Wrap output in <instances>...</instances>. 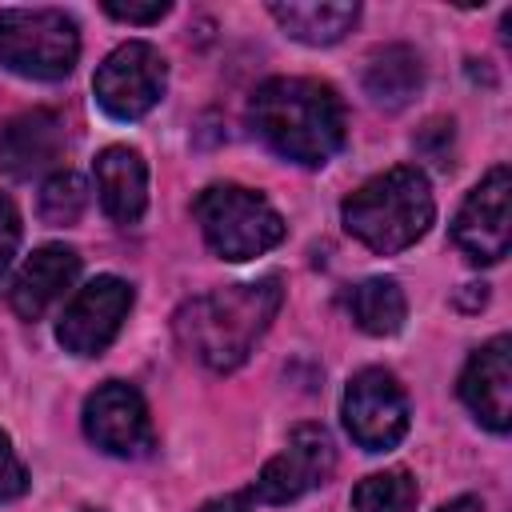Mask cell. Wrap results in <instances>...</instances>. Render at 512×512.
Segmentation results:
<instances>
[{
	"label": "cell",
	"mask_w": 512,
	"mask_h": 512,
	"mask_svg": "<svg viewBox=\"0 0 512 512\" xmlns=\"http://www.w3.org/2000/svg\"><path fill=\"white\" fill-rule=\"evenodd\" d=\"M348 312H352L360 332L392 336V332H400V324L408 316V300H404V292L392 276H372V280H360L348 292Z\"/></svg>",
	"instance_id": "cell-18"
},
{
	"label": "cell",
	"mask_w": 512,
	"mask_h": 512,
	"mask_svg": "<svg viewBox=\"0 0 512 512\" xmlns=\"http://www.w3.org/2000/svg\"><path fill=\"white\" fill-rule=\"evenodd\" d=\"M84 436L108 456H148L152 420H148L144 396L124 380L100 384L84 400Z\"/></svg>",
	"instance_id": "cell-11"
},
{
	"label": "cell",
	"mask_w": 512,
	"mask_h": 512,
	"mask_svg": "<svg viewBox=\"0 0 512 512\" xmlns=\"http://www.w3.org/2000/svg\"><path fill=\"white\" fill-rule=\"evenodd\" d=\"M336 468V448L324 424H300L288 432V444L260 468L256 496L268 504L300 500L304 492L320 488Z\"/></svg>",
	"instance_id": "cell-10"
},
{
	"label": "cell",
	"mask_w": 512,
	"mask_h": 512,
	"mask_svg": "<svg viewBox=\"0 0 512 512\" xmlns=\"http://www.w3.org/2000/svg\"><path fill=\"white\" fill-rule=\"evenodd\" d=\"M28 488V472L12 448V440L0 432V500H16Z\"/></svg>",
	"instance_id": "cell-21"
},
{
	"label": "cell",
	"mask_w": 512,
	"mask_h": 512,
	"mask_svg": "<svg viewBox=\"0 0 512 512\" xmlns=\"http://www.w3.org/2000/svg\"><path fill=\"white\" fill-rule=\"evenodd\" d=\"M16 244H20V216H16L12 200H8V196H0V272L8 268V260H12Z\"/></svg>",
	"instance_id": "cell-23"
},
{
	"label": "cell",
	"mask_w": 512,
	"mask_h": 512,
	"mask_svg": "<svg viewBox=\"0 0 512 512\" xmlns=\"http://www.w3.org/2000/svg\"><path fill=\"white\" fill-rule=\"evenodd\" d=\"M280 300H284L280 276L212 288L176 312L172 320L176 340L212 372H232L248 360L256 340L268 332L272 316L280 312Z\"/></svg>",
	"instance_id": "cell-1"
},
{
	"label": "cell",
	"mask_w": 512,
	"mask_h": 512,
	"mask_svg": "<svg viewBox=\"0 0 512 512\" xmlns=\"http://www.w3.org/2000/svg\"><path fill=\"white\" fill-rule=\"evenodd\" d=\"M460 400L484 428L508 432L512 424V340L508 336H496L472 352V360L460 372Z\"/></svg>",
	"instance_id": "cell-12"
},
{
	"label": "cell",
	"mask_w": 512,
	"mask_h": 512,
	"mask_svg": "<svg viewBox=\"0 0 512 512\" xmlns=\"http://www.w3.org/2000/svg\"><path fill=\"white\" fill-rule=\"evenodd\" d=\"M208 248L224 260H252L284 240L280 212L244 184H212L192 204Z\"/></svg>",
	"instance_id": "cell-4"
},
{
	"label": "cell",
	"mask_w": 512,
	"mask_h": 512,
	"mask_svg": "<svg viewBox=\"0 0 512 512\" xmlns=\"http://www.w3.org/2000/svg\"><path fill=\"white\" fill-rule=\"evenodd\" d=\"M248 120L256 136L292 164L320 168L344 144V104L324 80L276 76L252 92Z\"/></svg>",
	"instance_id": "cell-2"
},
{
	"label": "cell",
	"mask_w": 512,
	"mask_h": 512,
	"mask_svg": "<svg viewBox=\"0 0 512 512\" xmlns=\"http://www.w3.org/2000/svg\"><path fill=\"white\" fill-rule=\"evenodd\" d=\"M512 176L504 164H496L460 204L452 220V240L472 264H496L508 256L512 244Z\"/></svg>",
	"instance_id": "cell-8"
},
{
	"label": "cell",
	"mask_w": 512,
	"mask_h": 512,
	"mask_svg": "<svg viewBox=\"0 0 512 512\" xmlns=\"http://www.w3.org/2000/svg\"><path fill=\"white\" fill-rule=\"evenodd\" d=\"M200 512H252V500H248V492H228V496L208 500Z\"/></svg>",
	"instance_id": "cell-24"
},
{
	"label": "cell",
	"mask_w": 512,
	"mask_h": 512,
	"mask_svg": "<svg viewBox=\"0 0 512 512\" xmlns=\"http://www.w3.org/2000/svg\"><path fill=\"white\" fill-rule=\"evenodd\" d=\"M128 312H132V288L120 276H96L60 312L56 340L72 356H100L116 340Z\"/></svg>",
	"instance_id": "cell-9"
},
{
	"label": "cell",
	"mask_w": 512,
	"mask_h": 512,
	"mask_svg": "<svg viewBox=\"0 0 512 512\" xmlns=\"http://www.w3.org/2000/svg\"><path fill=\"white\" fill-rule=\"evenodd\" d=\"M424 84V64L408 44H388L368 56L364 68V92L380 108H404Z\"/></svg>",
	"instance_id": "cell-17"
},
{
	"label": "cell",
	"mask_w": 512,
	"mask_h": 512,
	"mask_svg": "<svg viewBox=\"0 0 512 512\" xmlns=\"http://www.w3.org/2000/svg\"><path fill=\"white\" fill-rule=\"evenodd\" d=\"M104 12L124 20V24H156L160 16H168V0H152V4H124V0H104Z\"/></svg>",
	"instance_id": "cell-22"
},
{
	"label": "cell",
	"mask_w": 512,
	"mask_h": 512,
	"mask_svg": "<svg viewBox=\"0 0 512 512\" xmlns=\"http://www.w3.org/2000/svg\"><path fill=\"white\" fill-rule=\"evenodd\" d=\"M340 216H344V228L360 244H368L380 256H392V252L412 248L432 228L436 200H432L428 176L412 164H400L360 184L344 200Z\"/></svg>",
	"instance_id": "cell-3"
},
{
	"label": "cell",
	"mask_w": 512,
	"mask_h": 512,
	"mask_svg": "<svg viewBox=\"0 0 512 512\" xmlns=\"http://www.w3.org/2000/svg\"><path fill=\"white\" fill-rule=\"evenodd\" d=\"M76 276H80V256L72 248H64V244H44L16 272V284H12L8 300H12L16 316L40 320L76 284Z\"/></svg>",
	"instance_id": "cell-14"
},
{
	"label": "cell",
	"mask_w": 512,
	"mask_h": 512,
	"mask_svg": "<svg viewBox=\"0 0 512 512\" xmlns=\"http://www.w3.org/2000/svg\"><path fill=\"white\" fill-rule=\"evenodd\" d=\"M416 504V480L404 468L372 472L352 488L356 512H408Z\"/></svg>",
	"instance_id": "cell-19"
},
{
	"label": "cell",
	"mask_w": 512,
	"mask_h": 512,
	"mask_svg": "<svg viewBox=\"0 0 512 512\" xmlns=\"http://www.w3.org/2000/svg\"><path fill=\"white\" fill-rule=\"evenodd\" d=\"M80 32L64 8H0V64L24 80H64L76 68Z\"/></svg>",
	"instance_id": "cell-5"
},
{
	"label": "cell",
	"mask_w": 512,
	"mask_h": 512,
	"mask_svg": "<svg viewBox=\"0 0 512 512\" xmlns=\"http://www.w3.org/2000/svg\"><path fill=\"white\" fill-rule=\"evenodd\" d=\"M84 208H88V184H84V176H76V172H52L44 180V188H40V216L48 224L68 228V224H76L84 216Z\"/></svg>",
	"instance_id": "cell-20"
},
{
	"label": "cell",
	"mask_w": 512,
	"mask_h": 512,
	"mask_svg": "<svg viewBox=\"0 0 512 512\" xmlns=\"http://www.w3.org/2000/svg\"><path fill=\"white\" fill-rule=\"evenodd\" d=\"M96 192L116 224H136L148 208V168L136 148L112 144L96 156Z\"/></svg>",
	"instance_id": "cell-15"
},
{
	"label": "cell",
	"mask_w": 512,
	"mask_h": 512,
	"mask_svg": "<svg viewBox=\"0 0 512 512\" xmlns=\"http://www.w3.org/2000/svg\"><path fill=\"white\" fill-rule=\"evenodd\" d=\"M84 512H96V508H84Z\"/></svg>",
	"instance_id": "cell-26"
},
{
	"label": "cell",
	"mask_w": 512,
	"mask_h": 512,
	"mask_svg": "<svg viewBox=\"0 0 512 512\" xmlns=\"http://www.w3.org/2000/svg\"><path fill=\"white\" fill-rule=\"evenodd\" d=\"M60 156H64V124L48 108L20 112L0 128V168L16 180L40 176Z\"/></svg>",
	"instance_id": "cell-13"
},
{
	"label": "cell",
	"mask_w": 512,
	"mask_h": 512,
	"mask_svg": "<svg viewBox=\"0 0 512 512\" xmlns=\"http://www.w3.org/2000/svg\"><path fill=\"white\" fill-rule=\"evenodd\" d=\"M268 12H272V20L292 36V40H300V44H336L352 24H356V16H360V8L356 4H348V0H276V4H268Z\"/></svg>",
	"instance_id": "cell-16"
},
{
	"label": "cell",
	"mask_w": 512,
	"mask_h": 512,
	"mask_svg": "<svg viewBox=\"0 0 512 512\" xmlns=\"http://www.w3.org/2000/svg\"><path fill=\"white\" fill-rule=\"evenodd\" d=\"M164 88H168V64L144 40H128L116 52H108V60L92 76L96 104L116 120H140L160 104Z\"/></svg>",
	"instance_id": "cell-6"
},
{
	"label": "cell",
	"mask_w": 512,
	"mask_h": 512,
	"mask_svg": "<svg viewBox=\"0 0 512 512\" xmlns=\"http://www.w3.org/2000/svg\"><path fill=\"white\" fill-rule=\"evenodd\" d=\"M436 512H480V500L460 496V500H448V504H444V508H436Z\"/></svg>",
	"instance_id": "cell-25"
},
{
	"label": "cell",
	"mask_w": 512,
	"mask_h": 512,
	"mask_svg": "<svg viewBox=\"0 0 512 512\" xmlns=\"http://www.w3.org/2000/svg\"><path fill=\"white\" fill-rule=\"evenodd\" d=\"M344 428L364 452H388L408 432V396L384 368H360L344 388Z\"/></svg>",
	"instance_id": "cell-7"
}]
</instances>
